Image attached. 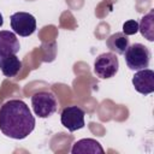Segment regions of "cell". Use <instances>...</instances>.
<instances>
[{
    "label": "cell",
    "mask_w": 154,
    "mask_h": 154,
    "mask_svg": "<svg viewBox=\"0 0 154 154\" xmlns=\"http://www.w3.org/2000/svg\"><path fill=\"white\" fill-rule=\"evenodd\" d=\"M124 59L130 70L138 71L147 69L150 61V51L142 43H134L124 52Z\"/></svg>",
    "instance_id": "3957f363"
},
{
    "label": "cell",
    "mask_w": 154,
    "mask_h": 154,
    "mask_svg": "<svg viewBox=\"0 0 154 154\" xmlns=\"http://www.w3.org/2000/svg\"><path fill=\"white\" fill-rule=\"evenodd\" d=\"M2 24H4V17H2V14L0 13V26H2Z\"/></svg>",
    "instance_id": "5bb4252c"
},
{
    "label": "cell",
    "mask_w": 154,
    "mask_h": 154,
    "mask_svg": "<svg viewBox=\"0 0 154 154\" xmlns=\"http://www.w3.org/2000/svg\"><path fill=\"white\" fill-rule=\"evenodd\" d=\"M35 129V117L22 100H8L0 107V130L13 140L28 137Z\"/></svg>",
    "instance_id": "6da1fadb"
},
{
    "label": "cell",
    "mask_w": 154,
    "mask_h": 154,
    "mask_svg": "<svg viewBox=\"0 0 154 154\" xmlns=\"http://www.w3.org/2000/svg\"><path fill=\"white\" fill-rule=\"evenodd\" d=\"M119 69V61L113 52H107L102 53L96 57L94 61V73L101 78V79H107L118 72Z\"/></svg>",
    "instance_id": "277c9868"
},
{
    "label": "cell",
    "mask_w": 154,
    "mask_h": 154,
    "mask_svg": "<svg viewBox=\"0 0 154 154\" xmlns=\"http://www.w3.org/2000/svg\"><path fill=\"white\" fill-rule=\"evenodd\" d=\"M138 31H141L142 36L148 41H154V10H150L141 18V22L138 23Z\"/></svg>",
    "instance_id": "7c38bea8"
},
{
    "label": "cell",
    "mask_w": 154,
    "mask_h": 154,
    "mask_svg": "<svg viewBox=\"0 0 154 154\" xmlns=\"http://www.w3.org/2000/svg\"><path fill=\"white\" fill-rule=\"evenodd\" d=\"M72 154H103L105 150L102 148V146L94 138H82L78 140L73 143L72 149H71Z\"/></svg>",
    "instance_id": "9c48e42d"
},
{
    "label": "cell",
    "mask_w": 154,
    "mask_h": 154,
    "mask_svg": "<svg viewBox=\"0 0 154 154\" xmlns=\"http://www.w3.org/2000/svg\"><path fill=\"white\" fill-rule=\"evenodd\" d=\"M106 45L111 52L116 54H124L126 48L130 46V40L124 32H116L106 40Z\"/></svg>",
    "instance_id": "8fae6325"
},
{
    "label": "cell",
    "mask_w": 154,
    "mask_h": 154,
    "mask_svg": "<svg viewBox=\"0 0 154 154\" xmlns=\"http://www.w3.org/2000/svg\"><path fill=\"white\" fill-rule=\"evenodd\" d=\"M138 31V22L135 19H129L123 24V32L129 36V35H135Z\"/></svg>",
    "instance_id": "4fadbf2b"
},
{
    "label": "cell",
    "mask_w": 154,
    "mask_h": 154,
    "mask_svg": "<svg viewBox=\"0 0 154 154\" xmlns=\"http://www.w3.org/2000/svg\"><path fill=\"white\" fill-rule=\"evenodd\" d=\"M132 85L142 95L152 94L154 91V71L150 69L138 70L132 76Z\"/></svg>",
    "instance_id": "52a82bcc"
},
{
    "label": "cell",
    "mask_w": 154,
    "mask_h": 154,
    "mask_svg": "<svg viewBox=\"0 0 154 154\" xmlns=\"http://www.w3.org/2000/svg\"><path fill=\"white\" fill-rule=\"evenodd\" d=\"M84 111L78 106H67L61 111L60 122L64 128H66L70 132L77 131L84 128Z\"/></svg>",
    "instance_id": "8992f818"
},
{
    "label": "cell",
    "mask_w": 154,
    "mask_h": 154,
    "mask_svg": "<svg viewBox=\"0 0 154 154\" xmlns=\"http://www.w3.org/2000/svg\"><path fill=\"white\" fill-rule=\"evenodd\" d=\"M11 28L14 34L26 37L35 32L36 19L32 14L28 12H16L10 17Z\"/></svg>",
    "instance_id": "5b68a950"
},
{
    "label": "cell",
    "mask_w": 154,
    "mask_h": 154,
    "mask_svg": "<svg viewBox=\"0 0 154 154\" xmlns=\"http://www.w3.org/2000/svg\"><path fill=\"white\" fill-rule=\"evenodd\" d=\"M19 49H20V45L16 34L13 31L1 30L0 31V58L10 54H17Z\"/></svg>",
    "instance_id": "ba28073f"
},
{
    "label": "cell",
    "mask_w": 154,
    "mask_h": 154,
    "mask_svg": "<svg viewBox=\"0 0 154 154\" xmlns=\"http://www.w3.org/2000/svg\"><path fill=\"white\" fill-rule=\"evenodd\" d=\"M22 69V61L16 54H10L0 58V70L5 77H14Z\"/></svg>",
    "instance_id": "30bf717a"
},
{
    "label": "cell",
    "mask_w": 154,
    "mask_h": 154,
    "mask_svg": "<svg viewBox=\"0 0 154 154\" xmlns=\"http://www.w3.org/2000/svg\"><path fill=\"white\" fill-rule=\"evenodd\" d=\"M31 106L35 116L38 118H48L57 112L58 101L52 91L41 90L31 96Z\"/></svg>",
    "instance_id": "7a4b0ae2"
}]
</instances>
